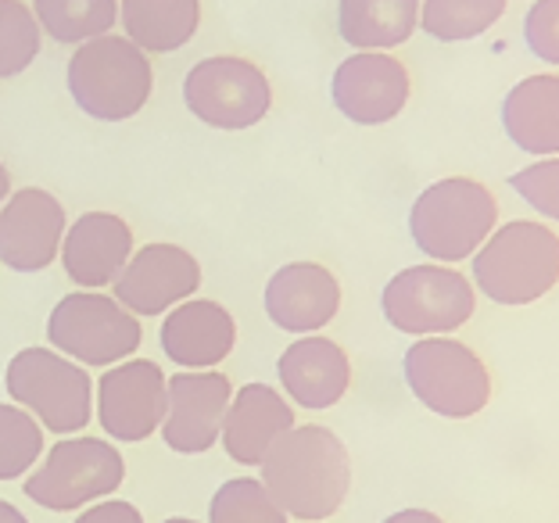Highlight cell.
Returning <instances> with one entry per match:
<instances>
[{
  "mask_svg": "<svg viewBox=\"0 0 559 523\" xmlns=\"http://www.w3.org/2000/svg\"><path fill=\"white\" fill-rule=\"evenodd\" d=\"M165 380L151 359H126L100 373L94 388L100 430L122 444L147 441L165 419Z\"/></svg>",
  "mask_w": 559,
  "mask_h": 523,
  "instance_id": "obj_12",
  "label": "cell"
},
{
  "mask_svg": "<svg viewBox=\"0 0 559 523\" xmlns=\"http://www.w3.org/2000/svg\"><path fill=\"white\" fill-rule=\"evenodd\" d=\"M126 40L144 55H173L194 40L201 0H119Z\"/></svg>",
  "mask_w": 559,
  "mask_h": 523,
  "instance_id": "obj_22",
  "label": "cell"
},
{
  "mask_svg": "<svg viewBox=\"0 0 559 523\" xmlns=\"http://www.w3.org/2000/svg\"><path fill=\"white\" fill-rule=\"evenodd\" d=\"M419 29V0H341L337 33L355 50H395Z\"/></svg>",
  "mask_w": 559,
  "mask_h": 523,
  "instance_id": "obj_23",
  "label": "cell"
},
{
  "mask_svg": "<svg viewBox=\"0 0 559 523\" xmlns=\"http://www.w3.org/2000/svg\"><path fill=\"white\" fill-rule=\"evenodd\" d=\"M11 198V176H8V169H4V162H0V205Z\"/></svg>",
  "mask_w": 559,
  "mask_h": 523,
  "instance_id": "obj_34",
  "label": "cell"
},
{
  "mask_svg": "<svg viewBox=\"0 0 559 523\" xmlns=\"http://www.w3.org/2000/svg\"><path fill=\"white\" fill-rule=\"evenodd\" d=\"M44 29L22 0H0V80L22 75L40 55Z\"/></svg>",
  "mask_w": 559,
  "mask_h": 523,
  "instance_id": "obj_28",
  "label": "cell"
},
{
  "mask_svg": "<svg viewBox=\"0 0 559 523\" xmlns=\"http://www.w3.org/2000/svg\"><path fill=\"white\" fill-rule=\"evenodd\" d=\"M409 69L388 50H355L334 69L330 100L355 126H384L409 105Z\"/></svg>",
  "mask_w": 559,
  "mask_h": 523,
  "instance_id": "obj_11",
  "label": "cell"
},
{
  "mask_svg": "<svg viewBox=\"0 0 559 523\" xmlns=\"http://www.w3.org/2000/svg\"><path fill=\"white\" fill-rule=\"evenodd\" d=\"M61 265L75 287L100 290L116 284L133 254V229L116 212H83L66 229L61 240Z\"/></svg>",
  "mask_w": 559,
  "mask_h": 523,
  "instance_id": "obj_18",
  "label": "cell"
},
{
  "mask_svg": "<svg viewBox=\"0 0 559 523\" xmlns=\"http://www.w3.org/2000/svg\"><path fill=\"white\" fill-rule=\"evenodd\" d=\"M388 326L409 337H449L477 312V287L452 265L424 262L388 280L380 295Z\"/></svg>",
  "mask_w": 559,
  "mask_h": 523,
  "instance_id": "obj_7",
  "label": "cell"
},
{
  "mask_svg": "<svg viewBox=\"0 0 559 523\" xmlns=\"http://www.w3.org/2000/svg\"><path fill=\"white\" fill-rule=\"evenodd\" d=\"M510 187L524 198L531 212H538L542 219L559 223V155L556 158H535L520 173L510 176Z\"/></svg>",
  "mask_w": 559,
  "mask_h": 523,
  "instance_id": "obj_29",
  "label": "cell"
},
{
  "mask_svg": "<svg viewBox=\"0 0 559 523\" xmlns=\"http://www.w3.org/2000/svg\"><path fill=\"white\" fill-rule=\"evenodd\" d=\"M165 523H198V520H187V516H173V520H165Z\"/></svg>",
  "mask_w": 559,
  "mask_h": 523,
  "instance_id": "obj_35",
  "label": "cell"
},
{
  "mask_svg": "<svg viewBox=\"0 0 559 523\" xmlns=\"http://www.w3.org/2000/svg\"><path fill=\"white\" fill-rule=\"evenodd\" d=\"M162 352L183 369H215L237 344V323L219 301L187 298L165 316L158 330Z\"/></svg>",
  "mask_w": 559,
  "mask_h": 523,
  "instance_id": "obj_20",
  "label": "cell"
},
{
  "mask_svg": "<svg viewBox=\"0 0 559 523\" xmlns=\"http://www.w3.org/2000/svg\"><path fill=\"white\" fill-rule=\"evenodd\" d=\"M413 399L441 419H474L491 402V369L455 337H419L402 359Z\"/></svg>",
  "mask_w": 559,
  "mask_h": 523,
  "instance_id": "obj_5",
  "label": "cell"
},
{
  "mask_svg": "<svg viewBox=\"0 0 559 523\" xmlns=\"http://www.w3.org/2000/svg\"><path fill=\"white\" fill-rule=\"evenodd\" d=\"M295 424V409L290 402L270 384H245L234 391L230 409L223 416L219 441L226 455L240 466H262L273 444Z\"/></svg>",
  "mask_w": 559,
  "mask_h": 523,
  "instance_id": "obj_19",
  "label": "cell"
},
{
  "mask_svg": "<svg viewBox=\"0 0 559 523\" xmlns=\"http://www.w3.org/2000/svg\"><path fill=\"white\" fill-rule=\"evenodd\" d=\"M290 516L273 502L255 477H234L215 488L209 502V523H287Z\"/></svg>",
  "mask_w": 559,
  "mask_h": 523,
  "instance_id": "obj_27",
  "label": "cell"
},
{
  "mask_svg": "<svg viewBox=\"0 0 559 523\" xmlns=\"http://www.w3.org/2000/svg\"><path fill=\"white\" fill-rule=\"evenodd\" d=\"M47 341L80 366H119L136 355L144 330L116 298L100 290H75L50 309Z\"/></svg>",
  "mask_w": 559,
  "mask_h": 523,
  "instance_id": "obj_9",
  "label": "cell"
},
{
  "mask_svg": "<svg viewBox=\"0 0 559 523\" xmlns=\"http://www.w3.org/2000/svg\"><path fill=\"white\" fill-rule=\"evenodd\" d=\"M524 44L538 61L559 69V0H535L527 8Z\"/></svg>",
  "mask_w": 559,
  "mask_h": 523,
  "instance_id": "obj_30",
  "label": "cell"
},
{
  "mask_svg": "<svg viewBox=\"0 0 559 523\" xmlns=\"http://www.w3.org/2000/svg\"><path fill=\"white\" fill-rule=\"evenodd\" d=\"M502 130L516 151L531 158L559 155V75H524L502 97Z\"/></svg>",
  "mask_w": 559,
  "mask_h": 523,
  "instance_id": "obj_21",
  "label": "cell"
},
{
  "mask_svg": "<svg viewBox=\"0 0 559 523\" xmlns=\"http://www.w3.org/2000/svg\"><path fill=\"white\" fill-rule=\"evenodd\" d=\"M75 108L97 122H126L144 111L155 72L144 50H136L126 36H94L72 50L66 72Z\"/></svg>",
  "mask_w": 559,
  "mask_h": 523,
  "instance_id": "obj_4",
  "label": "cell"
},
{
  "mask_svg": "<svg viewBox=\"0 0 559 523\" xmlns=\"http://www.w3.org/2000/svg\"><path fill=\"white\" fill-rule=\"evenodd\" d=\"M183 105L212 130H251L273 108V86L248 58H201L183 80Z\"/></svg>",
  "mask_w": 559,
  "mask_h": 523,
  "instance_id": "obj_10",
  "label": "cell"
},
{
  "mask_svg": "<svg viewBox=\"0 0 559 523\" xmlns=\"http://www.w3.org/2000/svg\"><path fill=\"white\" fill-rule=\"evenodd\" d=\"M506 8L510 0H419V29L438 44H466L485 36Z\"/></svg>",
  "mask_w": 559,
  "mask_h": 523,
  "instance_id": "obj_24",
  "label": "cell"
},
{
  "mask_svg": "<svg viewBox=\"0 0 559 523\" xmlns=\"http://www.w3.org/2000/svg\"><path fill=\"white\" fill-rule=\"evenodd\" d=\"M66 209L40 187L15 190L0 205V262L11 273H44L66 240Z\"/></svg>",
  "mask_w": 559,
  "mask_h": 523,
  "instance_id": "obj_15",
  "label": "cell"
},
{
  "mask_svg": "<svg viewBox=\"0 0 559 523\" xmlns=\"http://www.w3.org/2000/svg\"><path fill=\"white\" fill-rule=\"evenodd\" d=\"M262 301L273 326L309 337L341 312V284L320 262H287L270 276Z\"/></svg>",
  "mask_w": 559,
  "mask_h": 523,
  "instance_id": "obj_16",
  "label": "cell"
},
{
  "mask_svg": "<svg viewBox=\"0 0 559 523\" xmlns=\"http://www.w3.org/2000/svg\"><path fill=\"white\" fill-rule=\"evenodd\" d=\"M33 15L55 44H86L119 22V0H33Z\"/></svg>",
  "mask_w": 559,
  "mask_h": 523,
  "instance_id": "obj_25",
  "label": "cell"
},
{
  "mask_svg": "<svg viewBox=\"0 0 559 523\" xmlns=\"http://www.w3.org/2000/svg\"><path fill=\"white\" fill-rule=\"evenodd\" d=\"M44 455V427L15 402H0V480H19Z\"/></svg>",
  "mask_w": 559,
  "mask_h": 523,
  "instance_id": "obj_26",
  "label": "cell"
},
{
  "mask_svg": "<svg viewBox=\"0 0 559 523\" xmlns=\"http://www.w3.org/2000/svg\"><path fill=\"white\" fill-rule=\"evenodd\" d=\"M499 226V201L474 176H444L419 190L409 209L413 245L438 265L474 259Z\"/></svg>",
  "mask_w": 559,
  "mask_h": 523,
  "instance_id": "obj_3",
  "label": "cell"
},
{
  "mask_svg": "<svg viewBox=\"0 0 559 523\" xmlns=\"http://www.w3.org/2000/svg\"><path fill=\"white\" fill-rule=\"evenodd\" d=\"M469 280L477 295L502 309L542 301L559 284V234L535 219L495 226V234L469 259Z\"/></svg>",
  "mask_w": 559,
  "mask_h": 523,
  "instance_id": "obj_2",
  "label": "cell"
},
{
  "mask_svg": "<svg viewBox=\"0 0 559 523\" xmlns=\"http://www.w3.org/2000/svg\"><path fill=\"white\" fill-rule=\"evenodd\" d=\"M122 480L126 463L116 444L100 438H66L50 444L44 463L25 477V499L50 513H72L116 495Z\"/></svg>",
  "mask_w": 559,
  "mask_h": 523,
  "instance_id": "obj_8",
  "label": "cell"
},
{
  "mask_svg": "<svg viewBox=\"0 0 559 523\" xmlns=\"http://www.w3.org/2000/svg\"><path fill=\"white\" fill-rule=\"evenodd\" d=\"M72 523H144V513H140L133 502L105 499V502L86 509V513H80Z\"/></svg>",
  "mask_w": 559,
  "mask_h": 523,
  "instance_id": "obj_31",
  "label": "cell"
},
{
  "mask_svg": "<svg viewBox=\"0 0 559 523\" xmlns=\"http://www.w3.org/2000/svg\"><path fill=\"white\" fill-rule=\"evenodd\" d=\"M0 523H29V520H25V513H22L19 506H11V502L0 499Z\"/></svg>",
  "mask_w": 559,
  "mask_h": 523,
  "instance_id": "obj_33",
  "label": "cell"
},
{
  "mask_svg": "<svg viewBox=\"0 0 559 523\" xmlns=\"http://www.w3.org/2000/svg\"><path fill=\"white\" fill-rule=\"evenodd\" d=\"M4 388L11 402L61 438H72L94 419V380L61 352L22 348L4 369Z\"/></svg>",
  "mask_w": 559,
  "mask_h": 523,
  "instance_id": "obj_6",
  "label": "cell"
},
{
  "mask_svg": "<svg viewBox=\"0 0 559 523\" xmlns=\"http://www.w3.org/2000/svg\"><path fill=\"white\" fill-rule=\"evenodd\" d=\"M262 484L287 516L323 523L352 488V455L330 427H290L262 459Z\"/></svg>",
  "mask_w": 559,
  "mask_h": 523,
  "instance_id": "obj_1",
  "label": "cell"
},
{
  "mask_svg": "<svg viewBox=\"0 0 559 523\" xmlns=\"http://www.w3.org/2000/svg\"><path fill=\"white\" fill-rule=\"evenodd\" d=\"M230 377L215 369H183L165 380L162 441L180 455H201L219 441L223 416L230 409Z\"/></svg>",
  "mask_w": 559,
  "mask_h": 523,
  "instance_id": "obj_13",
  "label": "cell"
},
{
  "mask_svg": "<svg viewBox=\"0 0 559 523\" xmlns=\"http://www.w3.org/2000/svg\"><path fill=\"white\" fill-rule=\"evenodd\" d=\"M280 388L295 405L309 413L334 409L352 388V359L337 341L309 334L287 344L276 359Z\"/></svg>",
  "mask_w": 559,
  "mask_h": 523,
  "instance_id": "obj_17",
  "label": "cell"
},
{
  "mask_svg": "<svg viewBox=\"0 0 559 523\" xmlns=\"http://www.w3.org/2000/svg\"><path fill=\"white\" fill-rule=\"evenodd\" d=\"M201 287V265L180 245H147L130 254L126 270L111 284L116 298L126 312L140 316H162L194 298Z\"/></svg>",
  "mask_w": 559,
  "mask_h": 523,
  "instance_id": "obj_14",
  "label": "cell"
},
{
  "mask_svg": "<svg viewBox=\"0 0 559 523\" xmlns=\"http://www.w3.org/2000/svg\"><path fill=\"white\" fill-rule=\"evenodd\" d=\"M380 523H444V520L438 513H430V509H399V513H391Z\"/></svg>",
  "mask_w": 559,
  "mask_h": 523,
  "instance_id": "obj_32",
  "label": "cell"
}]
</instances>
